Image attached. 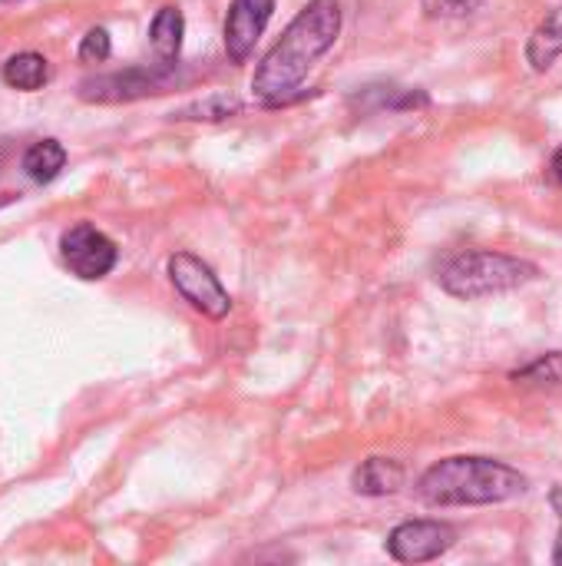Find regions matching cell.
Listing matches in <instances>:
<instances>
[{
	"label": "cell",
	"instance_id": "17",
	"mask_svg": "<svg viewBox=\"0 0 562 566\" xmlns=\"http://www.w3.org/2000/svg\"><path fill=\"white\" fill-rule=\"evenodd\" d=\"M185 113H199L195 119H222V116H229V113H238V103H235V99H225V96H215V99L199 103V106H192V109H185ZM185 113H182V116H185Z\"/></svg>",
	"mask_w": 562,
	"mask_h": 566
},
{
	"label": "cell",
	"instance_id": "6",
	"mask_svg": "<svg viewBox=\"0 0 562 566\" xmlns=\"http://www.w3.org/2000/svg\"><path fill=\"white\" fill-rule=\"evenodd\" d=\"M457 544V531L444 521H404L388 534V554L397 564H427Z\"/></svg>",
	"mask_w": 562,
	"mask_h": 566
},
{
	"label": "cell",
	"instance_id": "19",
	"mask_svg": "<svg viewBox=\"0 0 562 566\" xmlns=\"http://www.w3.org/2000/svg\"><path fill=\"white\" fill-rule=\"evenodd\" d=\"M553 176L560 179V186H562V146L556 149V156H553Z\"/></svg>",
	"mask_w": 562,
	"mask_h": 566
},
{
	"label": "cell",
	"instance_id": "16",
	"mask_svg": "<svg viewBox=\"0 0 562 566\" xmlns=\"http://www.w3.org/2000/svg\"><path fill=\"white\" fill-rule=\"evenodd\" d=\"M487 0H421L427 17H464L470 10H477Z\"/></svg>",
	"mask_w": 562,
	"mask_h": 566
},
{
	"label": "cell",
	"instance_id": "15",
	"mask_svg": "<svg viewBox=\"0 0 562 566\" xmlns=\"http://www.w3.org/2000/svg\"><path fill=\"white\" fill-rule=\"evenodd\" d=\"M109 53H113L109 33H106L103 27L86 30V36L79 40V60H83V63H103V60H109Z\"/></svg>",
	"mask_w": 562,
	"mask_h": 566
},
{
	"label": "cell",
	"instance_id": "3",
	"mask_svg": "<svg viewBox=\"0 0 562 566\" xmlns=\"http://www.w3.org/2000/svg\"><path fill=\"white\" fill-rule=\"evenodd\" d=\"M540 269L527 259L477 249V252H460L441 265V285L454 298H487V295H503L513 292L527 282H533Z\"/></svg>",
	"mask_w": 562,
	"mask_h": 566
},
{
	"label": "cell",
	"instance_id": "5",
	"mask_svg": "<svg viewBox=\"0 0 562 566\" xmlns=\"http://www.w3.org/2000/svg\"><path fill=\"white\" fill-rule=\"evenodd\" d=\"M60 255H63L66 269L83 282L106 279L119 262L116 242L89 222H76L60 235Z\"/></svg>",
	"mask_w": 562,
	"mask_h": 566
},
{
	"label": "cell",
	"instance_id": "4",
	"mask_svg": "<svg viewBox=\"0 0 562 566\" xmlns=\"http://www.w3.org/2000/svg\"><path fill=\"white\" fill-rule=\"evenodd\" d=\"M166 269H169V279H172L176 292H179L195 312H202V315H209V318H225V315L232 312V295L222 289L219 275H215L202 259H195L192 252H176V255H169Z\"/></svg>",
	"mask_w": 562,
	"mask_h": 566
},
{
	"label": "cell",
	"instance_id": "7",
	"mask_svg": "<svg viewBox=\"0 0 562 566\" xmlns=\"http://www.w3.org/2000/svg\"><path fill=\"white\" fill-rule=\"evenodd\" d=\"M275 0H232L225 17V53L232 63H245L272 20Z\"/></svg>",
	"mask_w": 562,
	"mask_h": 566
},
{
	"label": "cell",
	"instance_id": "14",
	"mask_svg": "<svg viewBox=\"0 0 562 566\" xmlns=\"http://www.w3.org/2000/svg\"><path fill=\"white\" fill-rule=\"evenodd\" d=\"M517 385H562V352H550L513 375Z\"/></svg>",
	"mask_w": 562,
	"mask_h": 566
},
{
	"label": "cell",
	"instance_id": "2",
	"mask_svg": "<svg viewBox=\"0 0 562 566\" xmlns=\"http://www.w3.org/2000/svg\"><path fill=\"white\" fill-rule=\"evenodd\" d=\"M523 491L527 478L494 458H447L417 481V494L431 507H487L513 501Z\"/></svg>",
	"mask_w": 562,
	"mask_h": 566
},
{
	"label": "cell",
	"instance_id": "8",
	"mask_svg": "<svg viewBox=\"0 0 562 566\" xmlns=\"http://www.w3.org/2000/svg\"><path fill=\"white\" fill-rule=\"evenodd\" d=\"M166 80H169V66H166V63H159V66H152V70L132 66V70H123V73H109V76L86 80V83L79 86V96H83V99H96V103L136 99V96L156 93Z\"/></svg>",
	"mask_w": 562,
	"mask_h": 566
},
{
	"label": "cell",
	"instance_id": "18",
	"mask_svg": "<svg viewBox=\"0 0 562 566\" xmlns=\"http://www.w3.org/2000/svg\"><path fill=\"white\" fill-rule=\"evenodd\" d=\"M550 504H553V511H556V517H560V534H556V547H553V564L562 566V488H553L550 491Z\"/></svg>",
	"mask_w": 562,
	"mask_h": 566
},
{
	"label": "cell",
	"instance_id": "12",
	"mask_svg": "<svg viewBox=\"0 0 562 566\" xmlns=\"http://www.w3.org/2000/svg\"><path fill=\"white\" fill-rule=\"evenodd\" d=\"M0 76H3L7 86L23 90V93H33V90H40V86L50 80V63H46V56L26 50V53L10 56V60L3 63V73H0Z\"/></svg>",
	"mask_w": 562,
	"mask_h": 566
},
{
	"label": "cell",
	"instance_id": "1",
	"mask_svg": "<svg viewBox=\"0 0 562 566\" xmlns=\"http://www.w3.org/2000/svg\"><path fill=\"white\" fill-rule=\"evenodd\" d=\"M341 33L338 0H308L305 10L288 23L282 40L265 53L252 76V93L262 106L288 103L305 83L318 56H325Z\"/></svg>",
	"mask_w": 562,
	"mask_h": 566
},
{
	"label": "cell",
	"instance_id": "13",
	"mask_svg": "<svg viewBox=\"0 0 562 566\" xmlns=\"http://www.w3.org/2000/svg\"><path fill=\"white\" fill-rule=\"evenodd\" d=\"M63 166H66V149L56 139H40L23 153V172L40 186L53 182Z\"/></svg>",
	"mask_w": 562,
	"mask_h": 566
},
{
	"label": "cell",
	"instance_id": "11",
	"mask_svg": "<svg viewBox=\"0 0 562 566\" xmlns=\"http://www.w3.org/2000/svg\"><path fill=\"white\" fill-rule=\"evenodd\" d=\"M562 56V7H556L537 30H533V36H530V43H527V60H530V66L533 70H550L556 60Z\"/></svg>",
	"mask_w": 562,
	"mask_h": 566
},
{
	"label": "cell",
	"instance_id": "9",
	"mask_svg": "<svg viewBox=\"0 0 562 566\" xmlns=\"http://www.w3.org/2000/svg\"><path fill=\"white\" fill-rule=\"evenodd\" d=\"M351 488L364 497H388V494H397L404 488V468L394 461V458H368L354 478H351Z\"/></svg>",
	"mask_w": 562,
	"mask_h": 566
},
{
	"label": "cell",
	"instance_id": "10",
	"mask_svg": "<svg viewBox=\"0 0 562 566\" xmlns=\"http://www.w3.org/2000/svg\"><path fill=\"white\" fill-rule=\"evenodd\" d=\"M182 36H185V17H182V10L179 7H162L152 17V27H149V43H152L156 60L166 63V66H172L179 60Z\"/></svg>",
	"mask_w": 562,
	"mask_h": 566
}]
</instances>
